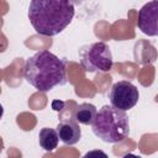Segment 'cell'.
<instances>
[{
  "mask_svg": "<svg viewBox=\"0 0 158 158\" xmlns=\"http://www.w3.org/2000/svg\"><path fill=\"white\" fill-rule=\"evenodd\" d=\"M74 4L69 0H32L28 19L35 31L46 37L60 33L74 17Z\"/></svg>",
  "mask_w": 158,
  "mask_h": 158,
  "instance_id": "1",
  "label": "cell"
},
{
  "mask_svg": "<svg viewBox=\"0 0 158 158\" xmlns=\"http://www.w3.org/2000/svg\"><path fill=\"white\" fill-rule=\"evenodd\" d=\"M26 81L41 93H47L57 85L67 84L65 63L47 49L36 52L25 63Z\"/></svg>",
  "mask_w": 158,
  "mask_h": 158,
  "instance_id": "2",
  "label": "cell"
},
{
  "mask_svg": "<svg viewBox=\"0 0 158 158\" xmlns=\"http://www.w3.org/2000/svg\"><path fill=\"white\" fill-rule=\"evenodd\" d=\"M91 130L96 137L106 143H120L130 133L128 116L125 111L104 105L96 112Z\"/></svg>",
  "mask_w": 158,
  "mask_h": 158,
  "instance_id": "3",
  "label": "cell"
},
{
  "mask_svg": "<svg viewBox=\"0 0 158 158\" xmlns=\"http://www.w3.org/2000/svg\"><path fill=\"white\" fill-rule=\"evenodd\" d=\"M80 63L85 72L106 73L112 68V54L105 42H95L80 49Z\"/></svg>",
  "mask_w": 158,
  "mask_h": 158,
  "instance_id": "4",
  "label": "cell"
},
{
  "mask_svg": "<svg viewBox=\"0 0 158 158\" xmlns=\"http://www.w3.org/2000/svg\"><path fill=\"white\" fill-rule=\"evenodd\" d=\"M139 99L138 89L127 80H120L115 83L109 91V100L111 106L121 111H127L132 109Z\"/></svg>",
  "mask_w": 158,
  "mask_h": 158,
  "instance_id": "5",
  "label": "cell"
},
{
  "mask_svg": "<svg viewBox=\"0 0 158 158\" xmlns=\"http://www.w3.org/2000/svg\"><path fill=\"white\" fill-rule=\"evenodd\" d=\"M157 20H158V1L153 0L144 4L141 7L138 12L137 26L144 35L157 36L158 35Z\"/></svg>",
  "mask_w": 158,
  "mask_h": 158,
  "instance_id": "6",
  "label": "cell"
},
{
  "mask_svg": "<svg viewBox=\"0 0 158 158\" xmlns=\"http://www.w3.org/2000/svg\"><path fill=\"white\" fill-rule=\"evenodd\" d=\"M58 138L67 146L78 143L81 138V130L74 118H63L57 126Z\"/></svg>",
  "mask_w": 158,
  "mask_h": 158,
  "instance_id": "7",
  "label": "cell"
},
{
  "mask_svg": "<svg viewBox=\"0 0 158 158\" xmlns=\"http://www.w3.org/2000/svg\"><path fill=\"white\" fill-rule=\"evenodd\" d=\"M96 112H98V110L93 104L83 102L75 107V111L73 114V118L78 123L89 126V125H93L95 116H96Z\"/></svg>",
  "mask_w": 158,
  "mask_h": 158,
  "instance_id": "8",
  "label": "cell"
},
{
  "mask_svg": "<svg viewBox=\"0 0 158 158\" xmlns=\"http://www.w3.org/2000/svg\"><path fill=\"white\" fill-rule=\"evenodd\" d=\"M38 141H40V146L47 151V152H52L57 148L59 138L57 135V131L54 128H49V127H44L38 133Z\"/></svg>",
  "mask_w": 158,
  "mask_h": 158,
  "instance_id": "9",
  "label": "cell"
},
{
  "mask_svg": "<svg viewBox=\"0 0 158 158\" xmlns=\"http://www.w3.org/2000/svg\"><path fill=\"white\" fill-rule=\"evenodd\" d=\"M83 158H109V156L101 149H93V151L86 152L83 156Z\"/></svg>",
  "mask_w": 158,
  "mask_h": 158,
  "instance_id": "10",
  "label": "cell"
},
{
  "mask_svg": "<svg viewBox=\"0 0 158 158\" xmlns=\"http://www.w3.org/2000/svg\"><path fill=\"white\" fill-rule=\"evenodd\" d=\"M64 104H65V102H63V101L54 100V101L52 102V107H53V110H56V111H62L63 107H64Z\"/></svg>",
  "mask_w": 158,
  "mask_h": 158,
  "instance_id": "11",
  "label": "cell"
},
{
  "mask_svg": "<svg viewBox=\"0 0 158 158\" xmlns=\"http://www.w3.org/2000/svg\"><path fill=\"white\" fill-rule=\"evenodd\" d=\"M122 158H142V157L136 156V154H132V153H127V154H125Z\"/></svg>",
  "mask_w": 158,
  "mask_h": 158,
  "instance_id": "12",
  "label": "cell"
},
{
  "mask_svg": "<svg viewBox=\"0 0 158 158\" xmlns=\"http://www.w3.org/2000/svg\"><path fill=\"white\" fill-rule=\"evenodd\" d=\"M2 115H4V107H2V105L0 104V118L2 117Z\"/></svg>",
  "mask_w": 158,
  "mask_h": 158,
  "instance_id": "13",
  "label": "cell"
}]
</instances>
